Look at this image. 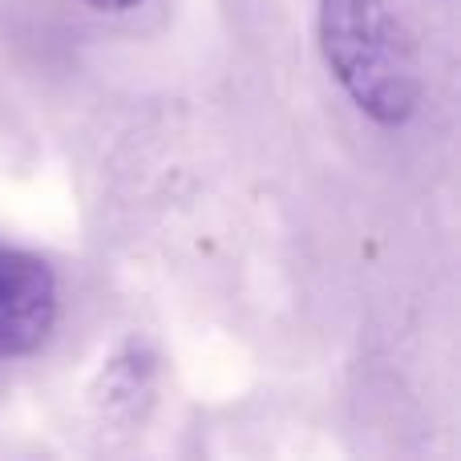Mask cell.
<instances>
[{
  "mask_svg": "<svg viewBox=\"0 0 461 461\" xmlns=\"http://www.w3.org/2000/svg\"><path fill=\"white\" fill-rule=\"evenodd\" d=\"M316 37L324 65L365 118L405 126L417 113V49L384 0H320Z\"/></svg>",
  "mask_w": 461,
  "mask_h": 461,
  "instance_id": "obj_1",
  "label": "cell"
},
{
  "mask_svg": "<svg viewBox=\"0 0 461 461\" xmlns=\"http://www.w3.org/2000/svg\"><path fill=\"white\" fill-rule=\"evenodd\" d=\"M57 324V276L41 255L0 243V360L29 357Z\"/></svg>",
  "mask_w": 461,
  "mask_h": 461,
  "instance_id": "obj_2",
  "label": "cell"
},
{
  "mask_svg": "<svg viewBox=\"0 0 461 461\" xmlns=\"http://www.w3.org/2000/svg\"><path fill=\"white\" fill-rule=\"evenodd\" d=\"M86 5H94V8H102V13H126V8H134V5H142V0H86Z\"/></svg>",
  "mask_w": 461,
  "mask_h": 461,
  "instance_id": "obj_3",
  "label": "cell"
}]
</instances>
